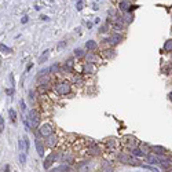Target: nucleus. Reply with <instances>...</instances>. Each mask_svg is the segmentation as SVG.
<instances>
[{
  "label": "nucleus",
  "instance_id": "nucleus-35",
  "mask_svg": "<svg viewBox=\"0 0 172 172\" xmlns=\"http://www.w3.org/2000/svg\"><path fill=\"white\" fill-rule=\"evenodd\" d=\"M19 106H21V110H22V111L26 110V106H25V102H24V101H21V102H19Z\"/></svg>",
  "mask_w": 172,
  "mask_h": 172
},
{
  "label": "nucleus",
  "instance_id": "nucleus-3",
  "mask_svg": "<svg viewBox=\"0 0 172 172\" xmlns=\"http://www.w3.org/2000/svg\"><path fill=\"white\" fill-rule=\"evenodd\" d=\"M54 134V128L51 124H41L39 127V135L43 136V138H47V136L52 135Z\"/></svg>",
  "mask_w": 172,
  "mask_h": 172
},
{
  "label": "nucleus",
  "instance_id": "nucleus-34",
  "mask_svg": "<svg viewBox=\"0 0 172 172\" xmlns=\"http://www.w3.org/2000/svg\"><path fill=\"white\" fill-rule=\"evenodd\" d=\"M123 21H125V22H127V24H129V22H131V21H132V17H131V15H128V14H127V15H125V19H123Z\"/></svg>",
  "mask_w": 172,
  "mask_h": 172
},
{
  "label": "nucleus",
  "instance_id": "nucleus-28",
  "mask_svg": "<svg viewBox=\"0 0 172 172\" xmlns=\"http://www.w3.org/2000/svg\"><path fill=\"white\" fill-rule=\"evenodd\" d=\"M83 6H84V3H83V0H79V1L76 3V8H77L79 11H81V10H83Z\"/></svg>",
  "mask_w": 172,
  "mask_h": 172
},
{
  "label": "nucleus",
  "instance_id": "nucleus-23",
  "mask_svg": "<svg viewBox=\"0 0 172 172\" xmlns=\"http://www.w3.org/2000/svg\"><path fill=\"white\" fill-rule=\"evenodd\" d=\"M0 51H1L3 54H10V52H11V48H8L4 44H0Z\"/></svg>",
  "mask_w": 172,
  "mask_h": 172
},
{
  "label": "nucleus",
  "instance_id": "nucleus-22",
  "mask_svg": "<svg viewBox=\"0 0 172 172\" xmlns=\"http://www.w3.org/2000/svg\"><path fill=\"white\" fill-rule=\"evenodd\" d=\"M22 139H24V143H25V152H28V150L31 149V141H29L28 136H24Z\"/></svg>",
  "mask_w": 172,
  "mask_h": 172
},
{
  "label": "nucleus",
  "instance_id": "nucleus-44",
  "mask_svg": "<svg viewBox=\"0 0 172 172\" xmlns=\"http://www.w3.org/2000/svg\"><path fill=\"white\" fill-rule=\"evenodd\" d=\"M120 1H123V0H120Z\"/></svg>",
  "mask_w": 172,
  "mask_h": 172
},
{
  "label": "nucleus",
  "instance_id": "nucleus-16",
  "mask_svg": "<svg viewBox=\"0 0 172 172\" xmlns=\"http://www.w3.org/2000/svg\"><path fill=\"white\" fill-rule=\"evenodd\" d=\"M129 152H131V154H132L134 157H146V154L143 153V152H142L141 149H138V148H135V149H131Z\"/></svg>",
  "mask_w": 172,
  "mask_h": 172
},
{
  "label": "nucleus",
  "instance_id": "nucleus-43",
  "mask_svg": "<svg viewBox=\"0 0 172 172\" xmlns=\"http://www.w3.org/2000/svg\"><path fill=\"white\" fill-rule=\"evenodd\" d=\"M168 98H169V101H171V102H172V91L169 92V95H168Z\"/></svg>",
  "mask_w": 172,
  "mask_h": 172
},
{
  "label": "nucleus",
  "instance_id": "nucleus-19",
  "mask_svg": "<svg viewBox=\"0 0 172 172\" xmlns=\"http://www.w3.org/2000/svg\"><path fill=\"white\" fill-rule=\"evenodd\" d=\"M127 143H128L129 150H131V149H135V146H136V139L134 138V136H128V138H127Z\"/></svg>",
  "mask_w": 172,
  "mask_h": 172
},
{
  "label": "nucleus",
  "instance_id": "nucleus-6",
  "mask_svg": "<svg viewBox=\"0 0 172 172\" xmlns=\"http://www.w3.org/2000/svg\"><path fill=\"white\" fill-rule=\"evenodd\" d=\"M56 145H58V136L56 135H50L46 138V142H44V146H47V148L50 149H52V148H55Z\"/></svg>",
  "mask_w": 172,
  "mask_h": 172
},
{
  "label": "nucleus",
  "instance_id": "nucleus-36",
  "mask_svg": "<svg viewBox=\"0 0 172 172\" xmlns=\"http://www.w3.org/2000/svg\"><path fill=\"white\" fill-rule=\"evenodd\" d=\"M19 148H21V150H25V143H24V139H21V141H19Z\"/></svg>",
  "mask_w": 172,
  "mask_h": 172
},
{
  "label": "nucleus",
  "instance_id": "nucleus-20",
  "mask_svg": "<svg viewBox=\"0 0 172 172\" xmlns=\"http://www.w3.org/2000/svg\"><path fill=\"white\" fill-rule=\"evenodd\" d=\"M164 51H167V52H171L172 51V39L167 40L164 43Z\"/></svg>",
  "mask_w": 172,
  "mask_h": 172
},
{
  "label": "nucleus",
  "instance_id": "nucleus-38",
  "mask_svg": "<svg viewBox=\"0 0 172 172\" xmlns=\"http://www.w3.org/2000/svg\"><path fill=\"white\" fill-rule=\"evenodd\" d=\"M101 33H105V32H107V25H105V26H102V28H101Z\"/></svg>",
  "mask_w": 172,
  "mask_h": 172
},
{
  "label": "nucleus",
  "instance_id": "nucleus-12",
  "mask_svg": "<svg viewBox=\"0 0 172 172\" xmlns=\"http://www.w3.org/2000/svg\"><path fill=\"white\" fill-rule=\"evenodd\" d=\"M83 73H86V74L95 73V66H94V63H87L86 62V65L83 66Z\"/></svg>",
  "mask_w": 172,
  "mask_h": 172
},
{
  "label": "nucleus",
  "instance_id": "nucleus-1",
  "mask_svg": "<svg viewBox=\"0 0 172 172\" xmlns=\"http://www.w3.org/2000/svg\"><path fill=\"white\" fill-rule=\"evenodd\" d=\"M95 167H97V164L94 161L84 160L77 164V169H79V172H94L95 171Z\"/></svg>",
  "mask_w": 172,
  "mask_h": 172
},
{
  "label": "nucleus",
  "instance_id": "nucleus-30",
  "mask_svg": "<svg viewBox=\"0 0 172 172\" xmlns=\"http://www.w3.org/2000/svg\"><path fill=\"white\" fill-rule=\"evenodd\" d=\"M141 167H143V168H148V169H150L152 172H160L158 169H157V168H154V167H150V165H143V164H142Z\"/></svg>",
  "mask_w": 172,
  "mask_h": 172
},
{
  "label": "nucleus",
  "instance_id": "nucleus-10",
  "mask_svg": "<svg viewBox=\"0 0 172 172\" xmlns=\"http://www.w3.org/2000/svg\"><path fill=\"white\" fill-rule=\"evenodd\" d=\"M145 158H146V161H148V164H150V165H153V164H158V157H157L154 153L146 154Z\"/></svg>",
  "mask_w": 172,
  "mask_h": 172
},
{
  "label": "nucleus",
  "instance_id": "nucleus-37",
  "mask_svg": "<svg viewBox=\"0 0 172 172\" xmlns=\"http://www.w3.org/2000/svg\"><path fill=\"white\" fill-rule=\"evenodd\" d=\"M29 99L33 102V99H35V92L33 91H29Z\"/></svg>",
  "mask_w": 172,
  "mask_h": 172
},
{
  "label": "nucleus",
  "instance_id": "nucleus-9",
  "mask_svg": "<svg viewBox=\"0 0 172 172\" xmlns=\"http://www.w3.org/2000/svg\"><path fill=\"white\" fill-rule=\"evenodd\" d=\"M101 153H102V150L99 148V145H91L88 148V154L90 156H99Z\"/></svg>",
  "mask_w": 172,
  "mask_h": 172
},
{
  "label": "nucleus",
  "instance_id": "nucleus-13",
  "mask_svg": "<svg viewBox=\"0 0 172 172\" xmlns=\"http://www.w3.org/2000/svg\"><path fill=\"white\" fill-rule=\"evenodd\" d=\"M152 153H154L156 156H162L167 153V149L162 146H152Z\"/></svg>",
  "mask_w": 172,
  "mask_h": 172
},
{
  "label": "nucleus",
  "instance_id": "nucleus-29",
  "mask_svg": "<svg viewBox=\"0 0 172 172\" xmlns=\"http://www.w3.org/2000/svg\"><path fill=\"white\" fill-rule=\"evenodd\" d=\"M4 131V118L0 116V134Z\"/></svg>",
  "mask_w": 172,
  "mask_h": 172
},
{
  "label": "nucleus",
  "instance_id": "nucleus-27",
  "mask_svg": "<svg viewBox=\"0 0 172 172\" xmlns=\"http://www.w3.org/2000/svg\"><path fill=\"white\" fill-rule=\"evenodd\" d=\"M48 70L51 72V73H56V72H59V65H56V63H55V65H52Z\"/></svg>",
  "mask_w": 172,
  "mask_h": 172
},
{
  "label": "nucleus",
  "instance_id": "nucleus-31",
  "mask_svg": "<svg viewBox=\"0 0 172 172\" xmlns=\"http://www.w3.org/2000/svg\"><path fill=\"white\" fill-rule=\"evenodd\" d=\"M101 172H113L114 171V168L113 167H107V168H99Z\"/></svg>",
  "mask_w": 172,
  "mask_h": 172
},
{
  "label": "nucleus",
  "instance_id": "nucleus-33",
  "mask_svg": "<svg viewBox=\"0 0 172 172\" xmlns=\"http://www.w3.org/2000/svg\"><path fill=\"white\" fill-rule=\"evenodd\" d=\"M63 47H66V41H61V43H58V50H62Z\"/></svg>",
  "mask_w": 172,
  "mask_h": 172
},
{
  "label": "nucleus",
  "instance_id": "nucleus-4",
  "mask_svg": "<svg viewBox=\"0 0 172 172\" xmlns=\"http://www.w3.org/2000/svg\"><path fill=\"white\" fill-rule=\"evenodd\" d=\"M55 90L59 95H66V94L70 92V83H69V81H62V83H59V84L56 86Z\"/></svg>",
  "mask_w": 172,
  "mask_h": 172
},
{
  "label": "nucleus",
  "instance_id": "nucleus-39",
  "mask_svg": "<svg viewBox=\"0 0 172 172\" xmlns=\"http://www.w3.org/2000/svg\"><path fill=\"white\" fill-rule=\"evenodd\" d=\"M21 22H22V24H26V22H28V17H26V15H25L24 18L21 19Z\"/></svg>",
  "mask_w": 172,
  "mask_h": 172
},
{
  "label": "nucleus",
  "instance_id": "nucleus-2",
  "mask_svg": "<svg viewBox=\"0 0 172 172\" xmlns=\"http://www.w3.org/2000/svg\"><path fill=\"white\" fill-rule=\"evenodd\" d=\"M28 123L33 128H36V127L40 125V116H39V113L36 110H29V113H28Z\"/></svg>",
  "mask_w": 172,
  "mask_h": 172
},
{
  "label": "nucleus",
  "instance_id": "nucleus-5",
  "mask_svg": "<svg viewBox=\"0 0 172 172\" xmlns=\"http://www.w3.org/2000/svg\"><path fill=\"white\" fill-rule=\"evenodd\" d=\"M55 160H56V154L52 152V153H50L46 158H44V161H43V167H44V169H50L51 168V165L55 162Z\"/></svg>",
  "mask_w": 172,
  "mask_h": 172
},
{
  "label": "nucleus",
  "instance_id": "nucleus-42",
  "mask_svg": "<svg viewBox=\"0 0 172 172\" xmlns=\"http://www.w3.org/2000/svg\"><path fill=\"white\" fill-rule=\"evenodd\" d=\"M4 171H6V172H10V165H6V167H4Z\"/></svg>",
  "mask_w": 172,
  "mask_h": 172
},
{
  "label": "nucleus",
  "instance_id": "nucleus-17",
  "mask_svg": "<svg viewBox=\"0 0 172 172\" xmlns=\"http://www.w3.org/2000/svg\"><path fill=\"white\" fill-rule=\"evenodd\" d=\"M103 55L106 56V58H109V59H111V58H114V56L117 55V54H116V50H113V48H107V50H105Z\"/></svg>",
  "mask_w": 172,
  "mask_h": 172
},
{
  "label": "nucleus",
  "instance_id": "nucleus-25",
  "mask_svg": "<svg viewBox=\"0 0 172 172\" xmlns=\"http://www.w3.org/2000/svg\"><path fill=\"white\" fill-rule=\"evenodd\" d=\"M74 55L77 56V58H83V56H84V51L80 48H76L74 50Z\"/></svg>",
  "mask_w": 172,
  "mask_h": 172
},
{
  "label": "nucleus",
  "instance_id": "nucleus-32",
  "mask_svg": "<svg viewBox=\"0 0 172 172\" xmlns=\"http://www.w3.org/2000/svg\"><path fill=\"white\" fill-rule=\"evenodd\" d=\"M19 162H21V164H25V162H26V156H25V154H19Z\"/></svg>",
  "mask_w": 172,
  "mask_h": 172
},
{
  "label": "nucleus",
  "instance_id": "nucleus-8",
  "mask_svg": "<svg viewBox=\"0 0 172 172\" xmlns=\"http://www.w3.org/2000/svg\"><path fill=\"white\" fill-rule=\"evenodd\" d=\"M107 41L110 44H113V46H117V44L121 43V40H123V36L120 35V33H114V35H111L110 39H106Z\"/></svg>",
  "mask_w": 172,
  "mask_h": 172
},
{
  "label": "nucleus",
  "instance_id": "nucleus-41",
  "mask_svg": "<svg viewBox=\"0 0 172 172\" xmlns=\"http://www.w3.org/2000/svg\"><path fill=\"white\" fill-rule=\"evenodd\" d=\"M40 18L43 19V21H48V17H46V15H41V17H40Z\"/></svg>",
  "mask_w": 172,
  "mask_h": 172
},
{
  "label": "nucleus",
  "instance_id": "nucleus-11",
  "mask_svg": "<svg viewBox=\"0 0 172 172\" xmlns=\"http://www.w3.org/2000/svg\"><path fill=\"white\" fill-rule=\"evenodd\" d=\"M86 59L87 63H97V62H99V55H97L95 52H90L86 55Z\"/></svg>",
  "mask_w": 172,
  "mask_h": 172
},
{
  "label": "nucleus",
  "instance_id": "nucleus-40",
  "mask_svg": "<svg viewBox=\"0 0 172 172\" xmlns=\"http://www.w3.org/2000/svg\"><path fill=\"white\" fill-rule=\"evenodd\" d=\"M7 94H8L10 97H12V94H14V88H11V90H8V91H7Z\"/></svg>",
  "mask_w": 172,
  "mask_h": 172
},
{
  "label": "nucleus",
  "instance_id": "nucleus-14",
  "mask_svg": "<svg viewBox=\"0 0 172 172\" xmlns=\"http://www.w3.org/2000/svg\"><path fill=\"white\" fill-rule=\"evenodd\" d=\"M86 48L88 50V51H91V52H94L95 50L98 48V43L95 41V40H88L86 43Z\"/></svg>",
  "mask_w": 172,
  "mask_h": 172
},
{
  "label": "nucleus",
  "instance_id": "nucleus-18",
  "mask_svg": "<svg viewBox=\"0 0 172 172\" xmlns=\"http://www.w3.org/2000/svg\"><path fill=\"white\" fill-rule=\"evenodd\" d=\"M129 7H131V4H129L128 0L120 1V10H123V11H129Z\"/></svg>",
  "mask_w": 172,
  "mask_h": 172
},
{
  "label": "nucleus",
  "instance_id": "nucleus-15",
  "mask_svg": "<svg viewBox=\"0 0 172 172\" xmlns=\"http://www.w3.org/2000/svg\"><path fill=\"white\" fill-rule=\"evenodd\" d=\"M129 158H131V154H125V153L118 154V160H120V162H123V164H127V165H128Z\"/></svg>",
  "mask_w": 172,
  "mask_h": 172
},
{
  "label": "nucleus",
  "instance_id": "nucleus-24",
  "mask_svg": "<svg viewBox=\"0 0 172 172\" xmlns=\"http://www.w3.org/2000/svg\"><path fill=\"white\" fill-rule=\"evenodd\" d=\"M8 116H10V120H11V121H15V118H17V113H15L14 109H10V110H8Z\"/></svg>",
  "mask_w": 172,
  "mask_h": 172
},
{
  "label": "nucleus",
  "instance_id": "nucleus-26",
  "mask_svg": "<svg viewBox=\"0 0 172 172\" xmlns=\"http://www.w3.org/2000/svg\"><path fill=\"white\" fill-rule=\"evenodd\" d=\"M73 83H76V86H77V83H79V86H81L83 84V77L81 76H74Z\"/></svg>",
  "mask_w": 172,
  "mask_h": 172
},
{
  "label": "nucleus",
  "instance_id": "nucleus-21",
  "mask_svg": "<svg viewBox=\"0 0 172 172\" xmlns=\"http://www.w3.org/2000/svg\"><path fill=\"white\" fill-rule=\"evenodd\" d=\"M48 55H50V50H47V51H44V54L40 58H39V63H43V62H46L47 61V58H48Z\"/></svg>",
  "mask_w": 172,
  "mask_h": 172
},
{
  "label": "nucleus",
  "instance_id": "nucleus-7",
  "mask_svg": "<svg viewBox=\"0 0 172 172\" xmlns=\"http://www.w3.org/2000/svg\"><path fill=\"white\" fill-rule=\"evenodd\" d=\"M35 145H36V150H37V153H39V156H40V157H44V152H46V150H44V148H46V146H44V142H41L39 138H36V139H35Z\"/></svg>",
  "mask_w": 172,
  "mask_h": 172
}]
</instances>
